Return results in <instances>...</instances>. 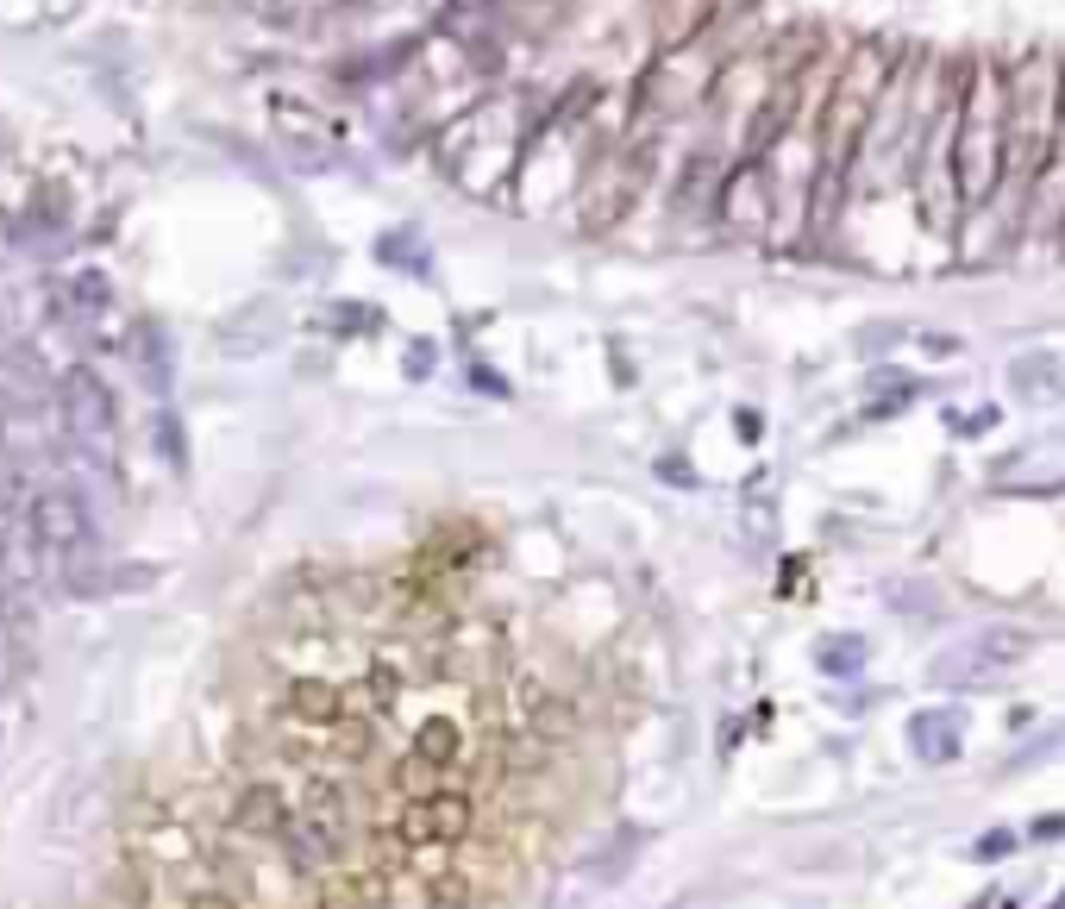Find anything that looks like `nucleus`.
Here are the masks:
<instances>
[{
    "instance_id": "f257e3e1",
    "label": "nucleus",
    "mask_w": 1065,
    "mask_h": 909,
    "mask_svg": "<svg viewBox=\"0 0 1065 909\" xmlns=\"http://www.w3.org/2000/svg\"><path fill=\"white\" fill-rule=\"evenodd\" d=\"M539 120L520 95H483L439 126V163L464 195H502L520 182Z\"/></svg>"
},
{
    "instance_id": "f03ea898",
    "label": "nucleus",
    "mask_w": 1065,
    "mask_h": 909,
    "mask_svg": "<svg viewBox=\"0 0 1065 909\" xmlns=\"http://www.w3.org/2000/svg\"><path fill=\"white\" fill-rule=\"evenodd\" d=\"M953 170H959L965 214H984L1009 189V101H1003V69L990 57H965Z\"/></svg>"
},
{
    "instance_id": "7ed1b4c3",
    "label": "nucleus",
    "mask_w": 1065,
    "mask_h": 909,
    "mask_svg": "<svg viewBox=\"0 0 1065 909\" xmlns=\"http://www.w3.org/2000/svg\"><path fill=\"white\" fill-rule=\"evenodd\" d=\"M57 421L82 458H94L101 471H120V408H113V389L82 358L57 370Z\"/></svg>"
},
{
    "instance_id": "20e7f679",
    "label": "nucleus",
    "mask_w": 1065,
    "mask_h": 909,
    "mask_svg": "<svg viewBox=\"0 0 1065 909\" xmlns=\"http://www.w3.org/2000/svg\"><path fill=\"white\" fill-rule=\"evenodd\" d=\"M26 533H32V546L51 558V565H69V558H82L94 552V515H88V502L76 496V489H38V496L26 502Z\"/></svg>"
},
{
    "instance_id": "39448f33",
    "label": "nucleus",
    "mask_w": 1065,
    "mask_h": 909,
    "mask_svg": "<svg viewBox=\"0 0 1065 909\" xmlns=\"http://www.w3.org/2000/svg\"><path fill=\"white\" fill-rule=\"evenodd\" d=\"M1034 652L1028 634H1009V627H984L978 640H959V646H946L940 659H934V678L940 684H978V678H997V671L1009 665H1022Z\"/></svg>"
},
{
    "instance_id": "423d86ee",
    "label": "nucleus",
    "mask_w": 1065,
    "mask_h": 909,
    "mask_svg": "<svg viewBox=\"0 0 1065 909\" xmlns=\"http://www.w3.org/2000/svg\"><path fill=\"white\" fill-rule=\"evenodd\" d=\"M295 809H301V822L320 834L326 847H333V859L345 866L351 853H358V809H351V790L339 784V778H326V772H307L301 778V797H295Z\"/></svg>"
},
{
    "instance_id": "0eeeda50",
    "label": "nucleus",
    "mask_w": 1065,
    "mask_h": 909,
    "mask_svg": "<svg viewBox=\"0 0 1065 909\" xmlns=\"http://www.w3.org/2000/svg\"><path fill=\"white\" fill-rule=\"evenodd\" d=\"M295 822V803H289V790L270 784V778H257V784H239V797H232V815H226V828L232 834H245V841H282V828Z\"/></svg>"
},
{
    "instance_id": "6e6552de",
    "label": "nucleus",
    "mask_w": 1065,
    "mask_h": 909,
    "mask_svg": "<svg viewBox=\"0 0 1065 909\" xmlns=\"http://www.w3.org/2000/svg\"><path fill=\"white\" fill-rule=\"evenodd\" d=\"M282 709H289V721H301V728H320V734H333L339 721L351 715L345 690H339L333 678H314V671L289 678V690H282Z\"/></svg>"
},
{
    "instance_id": "1a4fd4ad",
    "label": "nucleus",
    "mask_w": 1065,
    "mask_h": 909,
    "mask_svg": "<svg viewBox=\"0 0 1065 909\" xmlns=\"http://www.w3.org/2000/svg\"><path fill=\"white\" fill-rule=\"evenodd\" d=\"M965 747V709H921L909 715V753L921 765H946Z\"/></svg>"
},
{
    "instance_id": "9d476101",
    "label": "nucleus",
    "mask_w": 1065,
    "mask_h": 909,
    "mask_svg": "<svg viewBox=\"0 0 1065 909\" xmlns=\"http://www.w3.org/2000/svg\"><path fill=\"white\" fill-rule=\"evenodd\" d=\"M408 753L426 765V772H439L445 784H452V772H458V721L452 715H426L414 728V740H408Z\"/></svg>"
},
{
    "instance_id": "9b49d317",
    "label": "nucleus",
    "mask_w": 1065,
    "mask_h": 909,
    "mask_svg": "<svg viewBox=\"0 0 1065 909\" xmlns=\"http://www.w3.org/2000/svg\"><path fill=\"white\" fill-rule=\"evenodd\" d=\"M1009 389L1022 402H1053V395H1065V364L1053 352H1022L1009 364Z\"/></svg>"
},
{
    "instance_id": "f8f14e48",
    "label": "nucleus",
    "mask_w": 1065,
    "mask_h": 909,
    "mask_svg": "<svg viewBox=\"0 0 1065 909\" xmlns=\"http://www.w3.org/2000/svg\"><path fill=\"white\" fill-rule=\"evenodd\" d=\"M245 13H257L276 32H314V26H326L333 0H245Z\"/></svg>"
},
{
    "instance_id": "ddd939ff",
    "label": "nucleus",
    "mask_w": 1065,
    "mask_h": 909,
    "mask_svg": "<svg viewBox=\"0 0 1065 909\" xmlns=\"http://www.w3.org/2000/svg\"><path fill=\"white\" fill-rule=\"evenodd\" d=\"M815 665L827 671V678H859L865 671V640L859 634H827L815 646Z\"/></svg>"
},
{
    "instance_id": "4468645a",
    "label": "nucleus",
    "mask_w": 1065,
    "mask_h": 909,
    "mask_svg": "<svg viewBox=\"0 0 1065 909\" xmlns=\"http://www.w3.org/2000/svg\"><path fill=\"white\" fill-rule=\"evenodd\" d=\"M633 853H639V828H614V841H602V853L589 859V878H602V884H614V878H627V866H633Z\"/></svg>"
},
{
    "instance_id": "2eb2a0df",
    "label": "nucleus",
    "mask_w": 1065,
    "mask_h": 909,
    "mask_svg": "<svg viewBox=\"0 0 1065 909\" xmlns=\"http://www.w3.org/2000/svg\"><path fill=\"white\" fill-rule=\"evenodd\" d=\"M26 502H32V489H26V471H19V458L0 446V527H7L13 515H26Z\"/></svg>"
},
{
    "instance_id": "dca6fc26",
    "label": "nucleus",
    "mask_w": 1065,
    "mask_h": 909,
    "mask_svg": "<svg viewBox=\"0 0 1065 909\" xmlns=\"http://www.w3.org/2000/svg\"><path fill=\"white\" fill-rule=\"evenodd\" d=\"M376 258L383 264H395V270H414V276H426V245H420V232H383V245H376Z\"/></svg>"
},
{
    "instance_id": "f3484780",
    "label": "nucleus",
    "mask_w": 1065,
    "mask_h": 909,
    "mask_svg": "<svg viewBox=\"0 0 1065 909\" xmlns=\"http://www.w3.org/2000/svg\"><path fill=\"white\" fill-rule=\"evenodd\" d=\"M151 433H157V452L170 458V471H188V439H182V421L170 408H157V421H151Z\"/></svg>"
},
{
    "instance_id": "a211bd4d",
    "label": "nucleus",
    "mask_w": 1065,
    "mask_h": 909,
    "mask_svg": "<svg viewBox=\"0 0 1065 909\" xmlns=\"http://www.w3.org/2000/svg\"><path fill=\"white\" fill-rule=\"evenodd\" d=\"M401 684H408V671H395L389 659H376V665L364 671V690H370V703H376V709H395Z\"/></svg>"
},
{
    "instance_id": "6ab92c4d",
    "label": "nucleus",
    "mask_w": 1065,
    "mask_h": 909,
    "mask_svg": "<svg viewBox=\"0 0 1065 909\" xmlns=\"http://www.w3.org/2000/svg\"><path fill=\"white\" fill-rule=\"evenodd\" d=\"M326 320H333L339 333H370V326H383V314H376L370 301H339V308L326 314Z\"/></svg>"
},
{
    "instance_id": "aec40b11",
    "label": "nucleus",
    "mask_w": 1065,
    "mask_h": 909,
    "mask_svg": "<svg viewBox=\"0 0 1065 909\" xmlns=\"http://www.w3.org/2000/svg\"><path fill=\"white\" fill-rule=\"evenodd\" d=\"M1015 847H1022V834H1009V828H990V834H978V847H972V853H978L984 866H990V859H1009Z\"/></svg>"
},
{
    "instance_id": "412c9836",
    "label": "nucleus",
    "mask_w": 1065,
    "mask_h": 909,
    "mask_svg": "<svg viewBox=\"0 0 1065 909\" xmlns=\"http://www.w3.org/2000/svg\"><path fill=\"white\" fill-rule=\"evenodd\" d=\"M401 364H408V377H414V383H426V377H433V364H439V345H433V339H414Z\"/></svg>"
},
{
    "instance_id": "4be33fe9",
    "label": "nucleus",
    "mask_w": 1065,
    "mask_h": 909,
    "mask_svg": "<svg viewBox=\"0 0 1065 909\" xmlns=\"http://www.w3.org/2000/svg\"><path fill=\"white\" fill-rule=\"evenodd\" d=\"M658 477L677 483V489H696V471H690V458H683V452H665V458H658Z\"/></svg>"
},
{
    "instance_id": "5701e85b",
    "label": "nucleus",
    "mask_w": 1065,
    "mask_h": 909,
    "mask_svg": "<svg viewBox=\"0 0 1065 909\" xmlns=\"http://www.w3.org/2000/svg\"><path fill=\"white\" fill-rule=\"evenodd\" d=\"M896 339H903V326H865V333H859V352L878 358V352H890Z\"/></svg>"
},
{
    "instance_id": "b1692460",
    "label": "nucleus",
    "mask_w": 1065,
    "mask_h": 909,
    "mask_svg": "<svg viewBox=\"0 0 1065 909\" xmlns=\"http://www.w3.org/2000/svg\"><path fill=\"white\" fill-rule=\"evenodd\" d=\"M733 433H740L746 446H759V439H765V414L759 408H733Z\"/></svg>"
},
{
    "instance_id": "393cba45",
    "label": "nucleus",
    "mask_w": 1065,
    "mask_h": 909,
    "mask_svg": "<svg viewBox=\"0 0 1065 909\" xmlns=\"http://www.w3.org/2000/svg\"><path fill=\"white\" fill-rule=\"evenodd\" d=\"M182 909H239V897L232 891H213V884H201V891H188Z\"/></svg>"
},
{
    "instance_id": "a878e982",
    "label": "nucleus",
    "mask_w": 1065,
    "mask_h": 909,
    "mask_svg": "<svg viewBox=\"0 0 1065 909\" xmlns=\"http://www.w3.org/2000/svg\"><path fill=\"white\" fill-rule=\"evenodd\" d=\"M997 421H1003L997 408H972V414H953V433H990Z\"/></svg>"
},
{
    "instance_id": "bb28decb",
    "label": "nucleus",
    "mask_w": 1065,
    "mask_h": 909,
    "mask_svg": "<svg viewBox=\"0 0 1065 909\" xmlns=\"http://www.w3.org/2000/svg\"><path fill=\"white\" fill-rule=\"evenodd\" d=\"M470 383H477L483 395H495V402H508V395H514V389H508V377H495L489 364H470Z\"/></svg>"
},
{
    "instance_id": "cd10ccee",
    "label": "nucleus",
    "mask_w": 1065,
    "mask_h": 909,
    "mask_svg": "<svg viewBox=\"0 0 1065 909\" xmlns=\"http://www.w3.org/2000/svg\"><path fill=\"white\" fill-rule=\"evenodd\" d=\"M1028 834H1034V841H1059V834H1065V815H1059V809L1034 815V828H1028Z\"/></svg>"
},
{
    "instance_id": "c85d7f7f",
    "label": "nucleus",
    "mask_w": 1065,
    "mask_h": 909,
    "mask_svg": "<svg viewBox=\"0 0 1065 909\" xmlns=\"http://www.w3.org/2000/svg\"><path fill=\"white\" fill-rule=\"evenodd\" d=\"M921 352H928V358H953L959 339H953V333H928V339H921Z\"/></svg>"
},
{
    "instance_id": "c756f323",
    "label": "nucleus",
    "mask_w": 1065,
    "mask_h": 909,
    "mask_svg": "<svg viewBox=\"0 0 1065 909\" xmlns=\"http://www.w3.org/2000/svg\"><path fill=\"white\" fill-rule=\"evenodd\" d=\"M13 577V558H7V533H0V584Z\"/></svg>"
},
{
    "instance_id": "7c9ffc66",
    "label": "nucleus",
    "mask_w": 1065,
    "mask_h": 909,
    "mask_svg": "<svg viewBox=\"0 0 1065 909\" xmlns=\"http://www.w3.org/2000/svg\"><path fill=\"white\" fill-rule=\"evenodd\" d=\"M7 251H13V239H7V226H0V258H7Z\"/></svg>"
}]
</instances>
